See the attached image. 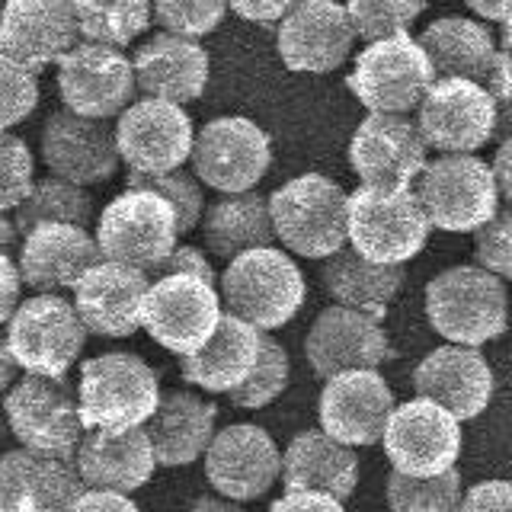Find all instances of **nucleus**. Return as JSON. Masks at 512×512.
<instances>
[{"mask_svg": "<svg viewBox=\"0 0 512 512\" xmlns=\"http://www.w3.org/2000/svg\"><path fill=\"white\" fill-rule=\"evenodd\" d=\"M429 327L448 343L484 346L509 327L503 276L487 266H452L426 285Z\"/></svg>", "mask_w": 512, "mask_h": 512, "instance_id": "nucleus-1", "label": "nucleus"}, {"mask_svg": "<svg viewBox=\"0 0 512 512\" xmlns=\"http://www.w3.org/2000/svg\"><path fill=\"white\" fill-rule=\"evenodd\" d=\"M282 244L308 260H327L349 240V196L324 173H304L269 196Z\"/></svg>", "mask_w": 512, "mask_h": 512, "instance_id": "nucleus-2", "label": "nucleus"}, {"mask_svg": "<svg viewBox=\"0 0 512 512\" xmlns=\"http://www.w3.org/2000/svg\"><path fill=\"white\" fill-rule=\"evenodd\" d=\"M221 298L228 311L260 330H279L292 320L308 285L298 263L276 247H256L234 256L221 276Z\"/></svg>", "mask_w": 512, "mask_h": 512, "instance_id": "nucleus-3", "label": "nucleus"}, {"mask_svg": "<svg viewBox=\"0 0 512 512\" xmlns=\"http://www.w3.org/2000/svg\"><path fill=\"white\" fill-rule=\"evenodd\" d=\"M160 397L157 372L132 352H106L80 365V416L87 429L144 426Z\"/></svg>", "mask_w": 512, "mask_h": 512, "instance_id": "nucleus-4", "label": "nucleus"}, {"mask_svg": "<svg viewBox=\"0 0 512 512\" xmlns=\"http://www.w3.org/2000/svg\"><path fill=\"white\" fill-rule=\"evenodd\" d=\"M432 221L410 186H359L349 196V244L375 263L404 266L426 247Z\"/></svg>", "mask_w": 512, "mask_h": 512, "instance_id": "nucleus-5", "label": "nucleus"}, {"mask_svg": "<svg viewBox=\"0 0 512 512\" xmlns=\"http://www.w3.org/2000/svg\"><path fill=\"white\" fill-rule=\"evenodd\" d=\"M180 218L170 199L154 189L125 186L122 196L112 199L96 218V240L103 256L116 263L157 272V266L176 250Z\"/></svg>", "mask_w": 512, "mask_h": 512, "instance_id": "nucleus-6", "label": "nucleus"}, {"mask_svg": "<svg viewBox=\"0 0 512 512\" xmlns=\"http://www.w3.org/2000/svg\"><path fill=\"white\" fill-rule=\"evenodd\" d=\"M436 74L423 42L410 39V32H397L368 42L346 77V87L368 112H410L436 84Z\"/></svg>", "mask_w": 512, "mask_h": 512, "instance_id": "nucleus-7", "label": "nucleus"}, {"mask_svg": "<svg viewBox=\"0 0 512 512\" xmlns=\"http://www.w3.org/2000/svg\"><path fill=\"white\" fill-rule=\"evenodd\" d=\"M87 324L77 304L64 301L55 292L26 298L7 320V349L16 356L23 372L64 378L84 352Z\"/></svg>", "mask_w": 512, "mask_h": 512, "instance_id": "nucleus-8", "label": "nucleus"}, {"mask_svg": "<svg viewBox=\"0 0 512 512\" xmlns=\"http://www.w3.org/2000/svg\"><path fill=\"white\" fill-rule=\"evenodd\" d=\"M432 228L439 231H480L500 212V183H496L493 164L487 167L471 154H448L426 164L416 186Z\"/></svg>", "mask_w": 512, "mask_h": 512, "instance_id": "nucleus-9", "label": "nucleus"}, {"mask_svg": "<svg viewBox=\"0 0 512 512\" xmlns=\"http://www.w3.org/2000/svg\"><path fill=\"white\" fill-rule=\"evenodd\" d=\"M4 407L13 436L20 439L23 448L74 461L80 442L87 436V426L68 378L26 372V378L10 388Z\"/></svg>", "mask_w": 512, "mask_h": 512, "instance_id": "nucleus-10", "label": "nucleus"}, {"mask_svg": "<svg viewBox=\"0 0 512 512\" xmlns=\"http://www.w3.org/2000/svg\"><path fill=\"white\" fill-rule=\"evenodd\" d=\"M221 317V295L215 292V285L176 272V276H160L148 288L141 327L148 330L154 343L176 356H192L215 336Z\"/></svg>", "mask_w": 512, "mask_h": 512, "instance_id": "nucleus-11", "label": "nucleus"}, {"mask_svg": "<svg viewBox=\"0 0 512 512\" xmlns=\"http://www.w3.org/2000/svg\"><path fill=\"white\" fill-rule=\"evenodd\" d=\"M381 442L394 471L436 477L455 468L461 455V420L436 400L416 397L394 407Z\"/></svg>", "mask_w": 512, "mask_h": 512, "instance_id": "nucleus-12", "label": "nucleus"}, {"mask_svg": "<svg viewBox=\"0 0 512 512\" xmlns=\"http://www.w3.org/2000/svg\"><path fill=\"white\" fill-rule=\"evenodd\" d=\"M272 164L269 135L247 116H221L202 125L192 148L196 176L224 196L250 192Z\"/></svg>", "mask_w": 512, "mask_h": 512, "instance_id": "nucleus-13", "label": "nucleus"}, {"mask_svg": "<svg viewBox=\"0 0 512 512\" xmlns=\"http://www.w3.org/2000/svg\"><path fill=\"white\" fill-rule=\"evenodd\" d=\"M58 90L64 106L80 116H122L138 93L135 61H128L119 45L87 39L58 61Z\"/></svg>", "mask_w": 512, "mask_h": 512, "instance_id": "nucleus-14", "label": "nucleus"}, {"mask_svg": "<svg viewBox=\"0 0 512 512\" xmlns=\"http://www.w3.org/2000/svg\"><path fill=\"white\" fill-rule=\"evenodd\" d=\"M496 100L480 80L442 77L420 103V132L429 148L471 154L496 135Z\"/></svg>", "mask_w": 512, "mask_h": 512, "instance_id": "nucleus-15", "label": "nucleus"}, {"mask_svg": "<svg viewBox=\"0 0 512 512\" xmlns=\"http://www.w3.org/2000/svg\"><path fill=\"white\" fill-rule=\"evenodd\" d=\"M426 148L420 122L404 119V112H372L352 132L349 164L362 186L400 189L426 170Z\"/></svg>", "mask_w": 512, "mask_h": 512, "instance_id": "nucleus-16", "label": "nucleus"}, {"mask_svg": "<svg viewBox=\"0 0 512 512\" xmlns=\"http://www.w3.org/2000/svg\"><path fill=\"white\" fill-rule=\"evenodd\" d=\"M116 138L128 173H173L192 157L196 135L192 119L183 112V103L144 100L128 106L116 122Z\"/></svg>", "mask_w": 512, "mask_h": 512, "instance_id": "nucleus-17", "label": "nucleus"}, {"mask_svg": "<svg viewBox=\"0 0 512 512\" xmlns=\"http://www.w3.org/2000/svg\"><path fill=\"white\" fill-rule=\"evenodd\" d=\"M42 160L61 180L96 186L116 173L122 151L109 119H90L74 109H58L42 125Z\"/></svg>", "mask_w": 512, "mask_h": 512, "instance_id": "nucleus-18", "label": "nucleus"}, {"mask_svg": "<svg viewBox=\"0 0 512 512\" xmlns=\"http://www.w3.org/2000/svg\"><path fill=\"white\" fill-rule=\"evenodd\" d=\"M282 474V455L263 426L234 423L215 432L205 452V477L221 496L237 503L260 500Z\"/></svg>", "mask_w": 512, "mask_h": 512, "instance_id": "nucleus-19", "label": "nucleus"}, {"mask_svg": "<svg viewBox=\"0 0 512 512\" xmlns=\"http://www.w3.org/2000/svg\"><path fill=\"white\" fill-rule=\"evenodd\" d=\"M304 356L320 378H333L352 368H378L394 359V349L378 317L336 304L320 311L304 336Z\"/></svg>", "mask_w": 512, "mask_h": 512, "instance_id": "nucleus-20", "label": "nucleus"}, {"mask_svg": "<svg viewBox=\"0 0 512 512\" xmlns=\"http://www.w3.org/2000/svg\"><path fill=\"white\" fill-rule=\"evenodd\" d=\"M87 480L77 461L16 448L0 461V512H74Z\"/></svg>", "mask_w": 512, "mask_h": 512, "instance_id": "nucleus-21", "label": "nucleus"}, {"mask_svg": "<svg viewBox=\"0 0 512 512\" xmlns=\"http://www.w3.org/2000/svg\"><path fill=\"white\" fill-rule=\"evenodd\" d=\"M356 26L349 10L336 0H301L285 16L276 36L279 58L288 71L327 74L336 71L352 52Z\"/></svg>", "mask_w": 512, "mask_h": 512, "instance_id": "nucleus-22", "label": "nucleus"}, {"mask_svg": "<svg viewBox=\"0 0 512 512\" xmlns=\"http://www.w3.org/2000/svg\"><path fill=\"white\" fill-rule=\"evenodd\" d=\"M320 429L346 445H375L394 413V394L375 368H352L327 378L320 394Z\"/></svg>", "mask_w": 512, "mask_h": 512, "instance_id": "nucleus-23", "label": "nucleus"}, {"mask_svg": "<svg viewBox=\"0 0 512 512\" xmlns=\"http://www.w3.org/2000/svg\"><path fill=\"white\" fill-rule=\"evenodd\" d=\"M74 0H10L0 23V55L42 71L77 48Z\"/></svg>", "mask_w": 512, "mask_h": 512, "instance_id": "nucleus-24", "label": "nucleus"}, {"mask_svg": "<svg viewBox=\"0 0 512 512\" xmlns=\"http://www.w3.org/2000/svg\"><path fill=\"white\" fill-rule=\"evenodd\" d=\"M148 272L116 260H100L74 288V304L90 333L96 336H132L141 327Z\"/></svg>", "mask_w": 512, "mask_h": 512, "instance_id": "nucleus-25", "label": "nucleus"}, {"mask_svg": "<svg viewBox=\"0 0 512 512\" xmlns=\"http://www.w3.org/2000/svg\"><path fill=\"white\" fill-rule=\"evenodd\" d=\"M103 256L100 240L90 237L84 224L71 221H48L36 224L23 234L20 247V269L23 282L36 292H61V288H77Z\"/></svg>", "mask_w": 512, "mask_h": 512, "instance_id": "nucleus-26", "label": "nucleus"}, {"mask_svg": "<svg viewBox=\"0 0 512 512\" xmlns=\"http://www.w3.org/2000/svg\"><path fill=\"white\" fill-rule=\"evenodd\" d=\"M413 391L452 410L458 420H474L493 397V372L477 346H439L416 365Z\"/></svg>", "mask_w": 512, "mask_h": 512, "instance_id": "nucleus-27", "label": "nucleus"}, {"mask_svg": "<svg viewBox=\"0 0 512 512\" xmlns=\"http://www.w3.org/2000/svg\"><path fill=\"white\" fill-rule=\"evenodd\" d=\"M157 452L144 426L132 429H87L77 448V468L87 487L135 493L154 474Z\"/></svg>", "mask_w": 512, "mask_h": 512, "instance_id": "nucleus-28", "label": "nucleus"}, {"mask_svg": "<svg viewBox=\"0 0 512 512\" xmlns=\"http://www.w3.org/2000/svg\"><path fill=\"white\" fill-rule=\"evenodd\" d=\"M135 74L144 96L192 103L208 87V52L196 39L160 32L135 52Z\"/></svg>", "mask_w": 512, "mask_h": 512, "instance_id": "nucleus-29", "label": "nucleus"}, {"mask_svg": "<svg viewBox=\"0 0 512 512\" xmlns=\"http://www.w3.org/2000/svg\"><path fill=\"white\" fill-rule=\"evenodd\" d=\"M260 349L263 330L228 311L221 317L212 340L192 356H183L180 372L189 384H199L205 391L231 394L253 375L256 362H260Z\"/></svg>", "mask_w": 512, "mask_h": 512, "instance_id": "nucleus-30", "label": "nucleus"}, {"mask_svg": "<svg viewBox=\"0 0 512 512\" xmlns=\"http://www.w3.org/2000/svg\"><path fill=\"white\" fill-rule=\"evenodd\" d=\"M218 407L189 391H167L160 407L144 429L154 442L157 464L164 468H186L199 461L215 439Z\"/></svg>", "mask_w": 512, "mask_h": 512, "instance_id": "nucleus-31", "label": "nucleus"}, {"mask_svg": "<svg viewBox=\"0 0 512 512\" xmlns=\"http://www.w3.org/2000/svg\"><path fill=\"white\" fill-rule=\"evenodd\" d=\"M285 490H324L349 500L359 484V458L352 445L324 429H304L288 442L282 458Z\"/></svg>", "mask_w": 512, "mask_h": 512, "instance_id": "nucleus-32", "label": "nucleus"}, {"mask_svg": "<svg viewBox=\"0 0 512 512\" xmlns=\"http://www.w3.org/2000/svg\"><path fill=\"white\" fill-rule=\"evenodd\" d=\"M320 279H324L327 295L336 304H346V308H356L384 320L407 276L404 266L375 263L362 256L356 247L352 250L343 247L340 253L327 256L324 269H320Z\"/></svg>", "mask_w": 512, "mask_h": 512, "instance_id": "nucleus-33", "label": "nucleus"}, {"mask_svg": "<svg viewBox=\"0 0 512 512\" xmlns=\"http://www.w3.org/2000/svg\"><path fill=\"white\" fill-rule=\"evenodd\" d=\"M205 247L221 260H234V256L272 247L276 240V224H272L269 199L260 192H234V196L218 199L205 212Z\"/></svg>", "mask_w": 512, "mask_h": 512, "instance_id": "nucleus-34", "label": "nucleus"}, {"mask_svg": "<svg viewBox=\"0 0 512 512\" xmlns=\"http://www.w3.org/2000/svg\"><path fill=\"white\" fill-rule=\"evenodd\" d=\"M420 42L442 77L490 80L493 64L500 58L487 26L464 20V16H442V20L429 23Z\"/></svg>", "mask_w": 512, "mask_h": 512, "instance_id": "nucleus-35", "label": "nucleus"}, {"mask_svg": "<svg viewBox=\"0 0 512 512\" xmlns=\"http://www.w3.org/2000/svg\"><path fill=\"white\" fill-rule=\"evenodd\" d=\"M93 218V199L84 186H77L71 180H61V176H48V180L32 186L26 202L13 212V224L20 234H29L36 224L48 221H71V224H90Z\"/></svg>", "mask_w": 512, "mask_h": 512, "instance_id": "nucleus-36", "label": "nucleus"}, {"mask_svg": "<svg viewBox=\"0 0 512 512\" xmlns=\"http://www.w3.org/2000/svg\"><path fill=\"white\" fill-rule=\"evenodd\" d=\"M80 36L106 45H128L151 26L154 0H74Z\"/></svg>", "mask_w": 512, "mask_h": 512, "instance_id": "nucleus-37", "label": "nucleus"}, {"mask_svg": "<svg viewBox=\"0 0 512 512\" xmlns=\"http://www.w3.org/2000/svg\"><path fill=\"white\" fill-rule=\"evenodd\" d=\"M391 512H458L461 509V474L448 468L436 477H413L394 471L388 477Z\"/></svg>", "mask_w": 512, "mask_h": 512, "instance_id": "nucleus-38", "label": "nucleus"}, {"mask_svg": "<svg viewBox=\"0 0 512 512\" xmlns=\"http://www.w3.org/2000/svg\"><path fill=\"white\" fill-rule=\"evenodd\" d=\"M288 384V352L282 349L279 340L263 333V349H260V362H256L253 375L234 388L228 397L231 404L240 410H260L266 404H272Z\"/></svg>", "mask_w": 512, "mask_h": 512, "instance_id": "nucleus-39", "label": "nucleus"}, {"mask_svg": "<svg viewBox=\"0 0 512 512\" xmlns=\"http://www.w3.org/2000/svg\"><path fill=\"white\" fill-rule=\"evenodd\" d=\"M346 10L356 36L378 42L407 32L416 16L426 10V0H346Z\"/></svg>", "mask_w": 512, "mask_h": 512, "instance_id": "nucleus-40", "label": "nucleus"}, {"mask_svg": "<svg viewBox=\"0 0 512 512\" xmlns=\"http://www.w3.org/2000/svg\"><path fill=\"white\" fill-rule=\"evenodd\" d=\"M228 4L231 0H154V20L176 36L202 39L221 26Z\"/></svg>", "mask_w": 512, "mask_h": 512, "instance_id": "nucleus-41", "label": "nucleus"}, {"mask_svg": "<svg viewBox=\"0 0 512 512\" xmlns=\"http://www.w3.org/2000/svg\"><path fill=\"white\" fill-rule=\"evenodd\" d=\"M128 186L135 189H154L160 192L164 199L173 202L176 208V218H180V234H189L192 228L199 224L202 218V208H205V199H202V189L199 183L192 180L189 173H128Z\"/></svg>", "mask_w": 512, "mask_h": 512, "instance_id": "nucleus-42", "label": "nucleus"}, {"mask_svg": "<svg viewBox=\"0 0 512 512\" xmlns=\"http://www.w3.org/2000/svg\"><path fill=\"white\" fill-rule=\"evenodd\" d=\"M39 71L26 68V64L0 55V87H4V112H0V125L10 132L13 125H20L32 116V109L39 106Z\"/></svg>", "mask_w": 512, "mask_h": 512, "instance_id": "nucleus-43", "label": "nucleus"}, {"mask_svg": "<svg viewBox=\"0 0 512 512\" xmlns=\"http://www.w3.org/2000/svg\"><path fill=\"white\" fill-rule=\"evenodd\" d=\"M0 141H4L0 144V160H4V192H0V208L10 215L26 202V196L36 183H32V154L26 148V141L10 132H4Z\"/></svg>", "mask_w": 512, "mask_h": 512, "instance_id": "nucleus-44", "label": "nucleus"}, {"mask_svg": "<svg viewBox=\"0 0 512 512\" xmlns=\"http://www.w3.org/2000/svg\"><path fill=\"white\" fill-rule=\"evenodd\" d=\"M474 234H477L474 237L477 263L496 272V276L512 279V205L496 212V218H490Z\"/></svg>", "mask_w": 512, "mask_h": 512, "instance_id": "nucleus-45", "label": "nucleus"}, {"mask_svg": "<svg viewBox=\"0 0 512 512\" xmlns=\"http://www.w3.org/2000/svg\"><path fill=\"white\" fill-rule=\"evenodd\" d=\"M487 84L496 100V116H500V122H496V135L509 138L512 135V52H500Z\"/></svg>", "mask_w": 512, "mask_h": 512, "instance_id": "nucleus-46", "label": "nucleus"}, {"mask_svg": "<svg viewBox=\"0 0 512 512\" xmlns=\"http://www.w3.org/2000/svg\"><path fill=\"white\" fill-rule=\"evenodd\" d=\"M458 512H512V484L509 480H484L474 484L461 500Z\"/></svg>", "mask_w": 512, "mask_h": 512, "instance_id": "nucleus-47", "label": "nucleus"}, {"mask_svg": "<svg viewBox=\"0 0 512 512\" xmlns=\"http://www.w3.org/2000/svg\"><path fill=\"white\" fill-rule=\"evenodd\" d=\"M269 512H346L343 500L324 490H285Z\"/></svg>", "mask_w": 512, "mask_h": 512, "instance_id": "nucleus-48", "label": "nucleus"}, {"mask_svg": "<svg viewBox=\"0 0 512 512\" xmlns=\"http://www.w3.org/2000/svg\"><path fill=\"white\" fill-rule=\"evenodd\" d=\"M176 272H186V276H199L215 285V269L205 260V253L199 247H176L164 263L157 266V276H176Z\"/></svg>", "mask_w": 512, "mask_h": 512, "instance_id": "nucleus-49", "label": "nucleus"}, {"mask_svg": "<svg viewBox=\"0 0 512 512\" xmlns=\"http://www.w3.org/2000/svg\"><path fill=\"white\" fill-rule=\"evenodd\" d=\"M301 0H231V10L240 16V20H250V23H279L292 13Z\"/></svg>", "mask_w": 512, "mask_h": 512, "instance_id": "nucleus-50", "label": "nucleus"}, {"mask_svg": "<svg viewBox=\"0 0 512 512\" xmlns=\"http://www.w3.org/2000/svg\"><path fill=\"white\" fill-rule=\"evenodd\" d=\"M74 512H141L132 500H128V493H119V490H87L80 496V503Z\"/></svg>", "mask_w": 512, "mask_h": 512, "instance_id": "nucleus-51", "label": "nucleus"}, {"mask_svg": "<svg viewBox=\"0 0 512 512\" xmlns=\"http://www.w3.org/2000/svg\"><path fill=\"white\" fill-rule=\"evenodd\" d=\"M0 276H4V308H0V317L7 324L16 314V308H20V282H23V269L13 263V256L7 250L0 256Z\"/></svg>", "mask_w": 512, "mask_h": 512, "instance_id": "nucleus-52", "label": "nucleus"}, {"mask_svg": "<svg viewBox=\"0 0 512 512\" xmlns=\"http://www.w3.org/2000/svg\"><path fill=\"white\" fill-rule=\"evenodd\" d=\"M477 16L503 26V42L512 48V0H464Z\"/></svg>", "mask_w": 512, "mask_h": 512, "instance_id": "nucleus-53", "label": "nucleus"}, {"mask_svg": "<svg viewBox=\"0 0 512 512\" xmlns=\"http://www.w3.org/2000/svg\"><path fill=\"white\" fill-rule=\"evenodd\" d=\"M493 173H496V183H500V192L509 199L512 205V135L503 138L500 151L493 157Z\"/></svg>", "mask_w": 512, "mask_h": 512, "instance_id": "nucleus-54", "label": "nucleus"}, {"mask_svg": "<svg viewBox=\"0 0 512 512\" xmlns=\"http://www.w3.org/2000/svg\"><path fill=\"white\" fill-rule=\"evenodd\" d=\"M189 512H244V509L237 506V500L224 503V500H215V496H199V500L189 506Z\"/></svg>", "mask_w": 512, "mask_h": 512, "instance_id": "nucleus-55", "label": "nucleus"}]
</instances>
